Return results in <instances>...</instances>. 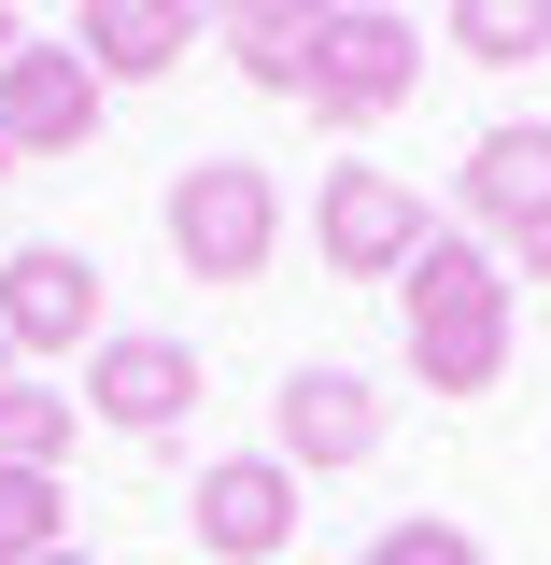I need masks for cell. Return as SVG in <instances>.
<instances>
[{"instance_id":"cell-13","label":"cell","mask_w":551,"mask_h":565,"mask_svg":"<svg viewBox=\"0 0 551 565\" xmlns=\"http://www.w3.org/2000/svg\"><path fill=\"white\" fill-rule=\"evenodd\" d=\"M71 438H85V396H57V382L14 367V382H0V467H43V481H57Z\"/></svg>"},{"instance_id":"cell-12","label":"cell","mask_w":551,"mask_h":565,"mask_svg":"<svg viewBox=\"0 0 551 565\" xmlns=\"http://www.w3.org/2000/svg\"><path fill=\"white\" fill-rule=\"evenodd\" d=\"M212 43L255 71L269 99H311V57H326V0H241V14H212Z\"/></svg>"},{"instance_id":"cell-15","label":"cell","mask_w":551,"mask_h":565,"mask_svg":"<svg viewBox=\"0 0 551 565\" xmlns=\"http://www.w3.org/2000/svg\"><path fill=\"white\" fill-rule=\"evenodd\" d=\"M453 57H481V71L551 57V0H467V14H453Z\"/></svg>"},{"instance_id":"cell-1","label":"cell","mask_w":551,"mask_h":565,"mask_svg":"<svg viewBox=\"0 0 551 565\" xmlns=\"http://www.w3.org/2000/svg\"><path fill=\"white\" fill-rule=\"evenodd\" d=\"M396 326H411V382L424 396H495L509 382V326H523V282L495 269L467 226H438L396 282Z\"/></svg>"},{"instance_id":"cell-9","label":"cell","mask_w":551,"mask_h":565,"mask_svg":"<svg viewBox=\"0 0 551 565\" xmlns=\"http://www.w3.org/2000/svg\"><path fill=\"white\" fill-rule=\"evenodd\" d=\"M184 523H199L212 565H269L283 537H297V467H283V452H226V467H199Z\"/></svg>"},{"instance_id":"cell-2","label":"cell","mask_w":551,"mask_h":565,"mask_svg":"<svg viewBox=\"0 0 551 565\" xmlns=\"http://www.w3.org/2000/svg\"><path fill=\"white\" fill-rule=\"evenodd\" d=\"M170 255H184V282H269L283 184L255 156H184V170H170Z\"/></svg>"},{"instance_id":"cell-6","label":"cell","mask_w":551,"mask_h":565,"mask_svg":"<svg viewBox=\"0 0 551 565\" xmlns=\"http://www.w3.org/2000/svg\"><path fill=\"white\" fill-rule=\"evenodd\" d=\"M212 396L199 340H156V326H114V340L85 353V424H114V438H170V424Z\"/></svg>"},{"instance_id":"cell-20","label":"cell","mask_w":551,"mask_h":565,"mask_svg":"<svg viewBox=\"0 0 551 565\" xmlns=\"http://www.w3.org/2000/svg\"><path fill=\"white\" fill-rule=\"evenodd\" d=\"M57 565H99V552H57Z\"/></svg>"},{"instance_id":"cell-17","label":"cell","mask_w":551,"mask_h":565,"mask_svg":"<svg viewBox=\"0 0 551 565\" xmlns=\"http://www.w3.org/2000/svg\"><path fill=\"white\" fill-rule=\"evenodd\" d=\"M14 43H29V29H14V14H0V71H14Z\"/></svg>"},{"instance_id":"cell-5","label":"cell","mask_w":551,"mask_h":565,"mask_svg":"<svg viewBox=\"0 0 551 565\" xmlns=\"http://www.w3.org/2000/svg\"><path fill=\"white\" fill-rule=\"evenodd\" d=\"M411 85H424V29L411 14H382V0L326 14V57H311V114H326V128H382Z\"/></svg>"},{"instance_id":"cell-16","label":"cell","mask_w":551,"mask_h":565,"mask_svg":"<svg viewBox=\"0 0 551 565\" xmlns=\"http://www.w3.org/2000/svg\"><path fill=\"white\" fill-rule=\"evenodd\" d=\"M353 565H481V537H467L453 509H411V523H382V537H368Z\"/></svg>"},{"instance_id":"cell-19","label":"cell","mask_w":551,"mask_h":565,"mask_svg":"<svg viewBox=\"0 0 551 565\" xmlns=\"http://www.w3.org/2000/svg\"><path fill=\"white\" fill-rule=\"evenodd\" d=\"M0 382H14V340H0Z\"/></svg>"},{"instance_id":"cell-4","label":"cell","mask_w":551,"mask_h":565,"mask_svg":"<svg viewBox=\"0 0 551 565\" xmlns=\"http://www.w3.org/2000/svg\"><path fill=\"white\" fill-rule=\"evenodd\" d=\"M382 438H396V411H382V382H368V367H283L269 452L297 467V481H340V467H368Z\"/></svg>"},{"instance_id":"cell-11","label":"cell","mask_w":551,"mask_h":565,"mask_svg":"<svg viewBox=\"0 0 551 565\" xmlns=\"http://www.w3.org/2000/svg\"><path fill=\"white\" fill-rule=\"evenodd\" d=\"M199 43H212L199 0H85L71 14V57L99 71V85H156V71H184Z\"/></svg>"},{"instance_id":"cell-7","label":"cell","mask_w":551,"mask_h":565,"mask_svg":"<svg viewBox=\"0 0 551 565\" xmlns=\"http://www.w3.org/2000/svg\"><path fill=\"white\" fill-rule=\"evenodd\" d=\"M453 199H467V241H481V255L509 241V255L538 269V255H551V128H523V114L481 128L467 170H453Z\"/></svg>"},{"instance_id":"cell-10","label":"cell","mask_w":551,"mask_h":565,"mask_svg":"<svg viewBox=\"0 0 551 565\" xmlns=\"http://www.w3.org/2000/svg\"><path fill=\"white\" fill-rule=\"evenodd\" d=\"M99 141V71L71 43H14L0 71V156H85Z\"/></svg>"},{"instance_id":"cell-3","label":"cell","mask_w":551,"mask_h":565,"mask_svg":"<svg viewBox=\"0 0 551 565\" xmlns=\"http://www.w3.org/2000/svg\"><path fill=\"white\" fill-rule=\"evenodd\" d=\"M311 241H326V269H340V282H411V255L438 241V199H424L411 170H326Z\"/></svg>"},{"instance_id":"cell-14","label":"cell","mask_w":551,"mask_h":565,"mask_svg":"<svg viewBox=\"0 0 551 565\" xmlns=\"http://www.w3.org/2000/svg\"><path fill=\"white\" fill-rule=\"evenodd\" d=\"M71 552V494L43 467H0V565H57Z\"/></svg>"},{"instance_id":"cell-21","label":"cell","mask_w":551,"mask_h":565,"mask_svg":"<svg viewBox=\"0 0 551 565\" xmlns=\"http://www.w3.org/2000/svg\"><path fill=\"white\" fill-rule=\"evenodd\" d=\"M0 184H14V156H0Z\"/></svg>"},{"instance_id":"cell-8","label":"cell","mask_w":551,"mask_h":565,"mask_svg":"<svg viewBox=\"0 0 551 565\" xmlns=\"http://www.w3.org/2000/svg\"><path fill=\"white\" fill-rule=\"evenodd\" d=\"M0 340H14V367L99 353L114 340V326H99V269H85L71 241H14V255H0Z\"/></svg>"},{"instance_id":"cell-18","label":"cell","mask_w":551,"mask_h":565,"mask_svg":"<svg viewBox=\"0 0 551 565\" xmlns=\"http://www.w3.org/2000/svg\"><path fill=\"white\" fill-rule=\"evenodd\" d=\"M523 282H538V311H551V255H538V269H523Z\"/></svg>"}]
</instances>
